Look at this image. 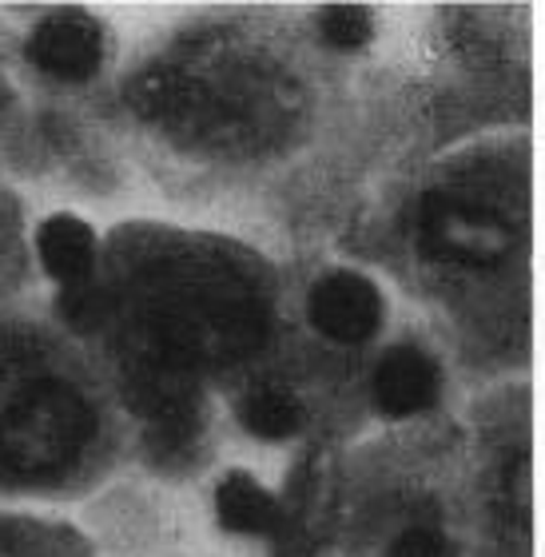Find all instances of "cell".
Segmentation results:
<instances>
[{"instance_id": "3", "label": "cell", "mask_w": 545, "mask_h": 557, "mask_svg": "<svg viewBox=\"0 0 545 557\" xmlns=\"http://www.w3.org/2000/svg\"><path fill=\"white\" fill-rule=\"evenodd\" d=\"M100 57H104L100 24L80 12L48 16L28 36V60L57 81H88L100 69Z\"/></svg>"}, {"instance_id": "1", "label": "cell", "mask_w": 545, "mask_h": 557, "mask_svg": "<svg viewBox=\"0 0 545 557\" xmlns=\"http://www.w3.org/2000/svg\"><path fill=\"white\" fill-rule=\"evenodd\" d=\"M418 239L422 251L458 268H490L513 247L510 227L486 208H470L458 199L426 196L418 211Z\"/></svg>"}, {"instance_id": "2", "label": "cell", "mask_w": 545, "mask_h": 557, "mask_svg": "<svg viewBox=\"0 0 545 557\" xmlns=\"http://www.w3.org/2000/svg\"><path fill=\"white\" fill-rule=\"evenodd\" d=\"M311 323L335 343H367L383 326V295L355 271H331L311 290Z\"/></svg>"}, {"instance_id": "6", "label": "cell", "mask_w": 545, "mask_h": 557, "mask_svg": "<svg viewBox=\"0 0 545 557\" xmlns=\"http://www.w3.org/2000/svg\"><path fill=\"white\" fill-rule=\"evenodd\" d=\"M215 513H220L223 530L232 534H271L278 530V498L259 486L251 474H227L220 494H215Z\"/></svg>"}, {"instance_id": "9", "label": "cell", "mask_w": 545, "mask_h": 557, "mask_svg": "<svg viewBox=\"0 0 545 557\" xmlns=\"http://www.w3.org/2000/svg\"><path fill=\"white\" fill-rule=\"evenodd\" d=\"M319 28L335 48L355 52L371 40V12L359 9V4H331V9L319 12Z\"/></svg>"}, {"instance_id": "4", "label": "cell", "mask_w": 545, "mask_h": 557, "mask_svg": "<svg viewBox=\"0 0 545 557\" xmlns=\"http://www.w3.org/2000/svg\"><path fill=\"white\" fill-rule=\"evenodd\" d=\"M442 386L438 362L418 347L386 350L379 371H374V403L391 418H410L418 410L434 407Z\"/></svg>"}, {"instance_id": "11", "label": "cell", "mask_w": 545, "mask_h": 557, "mask_svg": "<svg viewBox=\"0 0 545 557\" xmlns=\"http://www.w3.org/2000/svg\"><path fill=\"white\" fill-rule=\"evenodd\" d=\"M386 557H454L450 537L434 530V525H410L407 534L395 537V546L386 549Z\"/></svg>"}, {"instance_id": "7", "label": "cell", "mask_w": 545, "mask_h": 557, "mask_svg": "<svg viewBox=\"0 0 545 557\" xmlns=\"http://www.w3.org/2000/svg\"><path fill=\"white\" fill-rule=\"evenodd\" d=\"M0 554L4 557H88L84 542L64 525L0 522Z\"/></svg>"}, {"instance_id": "10", "label": "cell", "mask_w": 545, "mask_h": 557, "mask_svg": "<svg viewBox=\"0 0 545 557\" xmlns=\"http://www.w3.org/2000/svg\"><path fill=\"white\" fill-rule=\"evenodd\" d=\"M60 311H64V319H69L76 331H96V326L104 323V314H108L104 290L96 287L92 278L69 283V287H64V295H60Z\"/></svg>"}, {"instance_id": "8", "label": "cell", "mask_w": 545, "mask_h": 557, "mask_svg": "<svg viewBox=\"0 0 545 557\" xmlns=\"http://www.w3.org/2000/svg\"><path fill=\"white\" fill-rule=\"evenodd\" d=\"M244 426L256 438H290L302 426V403L283 386H263L244 403Z\"/></svg>"}, {"instance_id": "5", "label": "cell", "mask_w": 545, "mask_h": 557, "mask_svg": "<svg viewBox=\"0 0 545 557\" xmlns=\"http://www.w3.org/2000/svg\"><path fill=\"white\" fill-rule=\"evenodd\" d=\"M36 251L45 259V268L69 287L80 278H92V259H96V235L88 223L72 220V215H57L48 220L36 235Z\"/></svg>"}]
</instances>
